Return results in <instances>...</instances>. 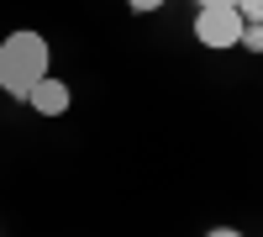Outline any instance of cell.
Returning a JSON list of instances; mask_svg holds the SVG:
<instances>
[{"label":"cell","mask_w":263,"mask_h":237,"mask_svg":"<svg viewBox=\"0 0 263 237\" xmlns=\"http://www.w3.org/2000/svg\"><path fill=\"white\" fill-rule=\"evenodd\" d=\"M48 74V42L37 32H11L0 37V90L27 100V90Z\"/></svg>","instance_id":"obj_1"},{"label":"cell","mask_w":263,"mask_h":237,"mask_svg":"<svg viewBox=\"0 0 263 237\" xmlns=\"http://www.w3.org/2000/svg\"><path fill=\"white\" fill-rule=\"evenodd\" d=\"M248 21L237 16V6H205L200 16H195V37H200V48H237V37H242Z\"/></svg>","instance_id":"obj_2"},{"label":"cell","mask_w":263,"mask_h":237,"mask_svg":"<svg viewBox=\"0 0 263 237\" xmlns=\"http://www.w3.org/2000/svg\"><path fill=\"white\" fill-rule=\"evenodd\" d=\"M27 105H32L37 116H63V111H69V105H74V90H69V84H63V79L42 74V79L32 84V90H27Z\"/></svg>","instance_id":"obj_3"},{"label":"cell","mask_w":263,"mask_h":237,"mask_svg":"<svg viewBox=\"0 0 263 237\" xmlns=\"http://www.w3.org/2000/svg\"><path fill=\"white\" fill-rule=\"evenodd\" d=\"M237 16L242 21H263V0H237Z\"/></svg>","instance_id":"obj_4"},{"label":"cell","mask_w":263,"mask_h":237,"mask_svg":"<svg viewBox=\"0 0 263 237\" xmlns=\"http://www.w3.org/2000/svg\"><path fill=\"white\" fill-rule=\"evenodd\" d=\"M168 0H126V11H137V16H147V11H163Z\"/></svg>","instance_id":"obj_5"},{"label":"cell","mask_w":263,"mask_h":237,"mask_svg":"<svg viewBox=\"0 0 263 237\" xmlns=\"http://www.w3.org/2000/svg\"><path fill=\"white\" fill-rule=\"evenodd\" d=\"M205 237H242V232H237V227H211Z\"/></svg>","instance_id":"obj_6"},{"label":"cell","mask_w":263,"mask_h":237,"mask_svg":"<svg viewBox=\"0 0 263 237\" xmlns=\"http://www.w3.org/2000/svg\"><path fill=\"white\" fill-rule=\"evenodd\" d=\"M195 6H200V11H205V6H237V0H195Z\"/></svg>","instance_id":"obj_7"}]
</instances>
